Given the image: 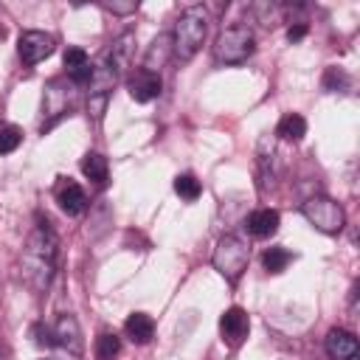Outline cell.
<instances>
[{
    "label": "cell",
    "instance_id": "1",
    "mask_svg": "<svg viewBox=\"0 0 360 360\" xmlns=\"http://www.w3.org/2000/svg\"><path fill=\"white\" fill-rule=\"evenodd\" d=\"M56 256H59V239H56L51 222L37 217V225L28 233L20 262H17L20 281L34 292H45L56 273Z\"/></svg>",
    "mask_w": 360,
    "mask_h": 360
},
{
    "label": "cell",
    "instance_id": "2",
    "mask_svg": "<svg viewBox=\"0 0 360 360\" xmlns=\"http://www.w3.org/2000/svg\"><path fill=\"white\" fill-rule=\"evenodd\" d=\"M208 31V17L202 6H188L180 11L177 22H174V34H172V56L180 62L194 59V53L202 48Z\"/></svg>",
    "mask_w": 360,
    "mask_h": 360
},
{
    "label": "cell",
    "instance_id": "3",
    "mask_svg": "<svg viewBox=\"0 0 360 360\" xmlns=\"http://www.w3.org/2000/svg\"><path fill=\"white\" fill-rule=\"evenodd\" d=\"M256 51V37L248 25H228L214 39V59L219 65H239Z\"/></svg>",
    "mask_w": 360,
    "mask_h": 360
},
{
    "label": "cell",
    "instance_id": "4",
    "mask_svg": "<svg viewBox=\"0 0 360 360\" xmlns=\"http://www.w3.org/2000/svg\"><path fill=\"white\" fill-rule=\"evenodd\" d=\"M214 267L219 276H225L231 284L248 270V262H250V248L239 239V236H222L214 248V256H211Z\"/></svg>",
    "mask_w": 360,
    "mask_h": 360
},
{
    "label": "cell",
    "instance_id": "5",
    "mask_svg": "<svg viewBox=\"0 0 360 360\" xmlns=\"http://www.w3.org/2000/svg\"><path fill=\"white\" fill-rule=\"evenodd\" d=\"M301 214H304V219H307L312 228H318V231H323V233H340L343 225H346L343 208H340L335 200L323 197V194H315V197H309L307 202H301Z\"/></svg>",
    "mask_w": 360,
    "mask_h": 360
},
{
    "label": "cell",
    "instance_id": "6",
    "mask_svg": "<svg viewBox=\"0 0 360 360\" xmlns=\"http://www.w3.org/2000/svg\"><path fill=\"white\" fill-rule=\"evenodd\" d=\"M70 107V90L65 87L62 79L48 82L45 96H42V129H51Z\"/></svg>",
    "mask_w": 360,
    "mask_h": 360
},
{
    "label": "cell",
    "instance_id": "7",
    "mask_svg": "<svg viewBox=\"0 0 360 360\" xmlns=\"http://www.w3.org/2000/svg\"><path fill=\"white\" fill-rule=\"evenodd\" d=\"M53 45H56V39L45 31H25V34H20V42H17L20 62L22 65H37V62H42L45 56L53 53Z\"/></svg>",
    "mask_w": 360,
    "mask_h": 360
},
{
    "label": "cell",
    "instance_id": "8",
    "mask_svg": "<svg viewBox=\"0 0 360 360\" xmlns=\"http://www.w3.org/2000/svg\"><path fill=\"white\" fill-rule=\"evenodd\" d=\"M160 87H163L160 73H152V70H146V68H138V70H132V73L127 76V90H129V96H132L138 104H146V101L158 98V96H160Z\"/></svg>",
    "mask_w": 360,
    "mask_h": 360
},
{
    "label": "cell",
    "instance_id": "9",
    "mask_svg": "<svg viewBox=\"0 0 360 360\" xmlns=\"http://www.w3.org/2000/svg\"><path fill=\"white\" fill-rule=\"evenodd\" d=\"M53 194H56L59 208H62L68 217H79V214L87 208V197H84L82 186H79V183H73L70 177H59V183H56Z\"/></svg>",
    "mask_w": 360,
    "mask_h": 360
},
{
    "label": "cell",
    "instance_id": "10",
    "mask_svg": "<svg viewBox=\"0 0 360 360\" xmlns=\"http://www.w3.org/2000/svg\"><path fill=\"white\" fill-rule=\"evenodd\" d=\"M323 346H326V354L332 360H360V343L346 329H329Z\"/></svg>",
    "mask_w": 360,
    "mask_h": 360
},
{
    "label": "cell",
    "instance_id": "11",
    "mask_svg": "<svg viewBox=\"0 0 360 360\" xmlns=\"http://www.w3.org/2000/svg\"><path fill=\"white\" fill-rule=\"evenodd\" d=\"M53 340L56 346L68 349L70 354H82L84 343H82V329H79V321L73 315H62L56 321V329H53Z\"/></svg>",
    "mask_w": 360,
    "mask_h": 360
},
{
    "label": "cell",
    "instance_id": "12",
    "mask_svg": "<svg viewBox=\"0 0 360 360\" xmlns=\"http://www.w3.org/2000/svg\"><path fill=\"white\" fill-rule=\"evenodd\" d=\"M278 222H281V217H278L276 208H259V211L248 214L245 228H248L250 236H256V239H267V236H273V233L278 231Z\"/></svg>",
    "mask_w": 360,
    "mask_h": 360
},
{
    "label": "cell",
    "instance_id": "13",
    "mask_svg": "<svg viewBox=\"0 0 360 360\" xmlns=\"http://www.w3.org/2000/svg\"><path fill=\"white\" fill-rule=\"evenodd\" d=\"M248 312L242 309V307H231V309H225L222 312V318H219V332H222V338L228 340V343H239L245 335H248Z\"/></svg>",
    "mask_w": 360,
    "mask_h": 360
},
{
    "label": "cell",
    "instance_id": "14",
    "mask_svg": "<svg viewBox=\"0 0 360 360\" xmlns=\"http://www.w3.org/2000/svg\"><path fill=\"white\" fill-rule=\"evenodd\" d=\"M124 332H127V338L132 340V343H149L152 340V335H155V321L146 315V312H132L129 318H127V323H124Z\"/></svg>",
    "mask_w": 360,
    "mask_h": 360
},
{
    "label": "cell",
    "instance_id": "15",
    "mask_svg": "<svg viewBox=\"0 0 360 360\" xmlns=\"http://www.w3.org/2000/svg\"><path fill=\"white\" fill-rule=\"evenodd\" d=\"M172 56V34H160L155 42H152V48L146 51V59H143V68L146 70H152V73H158L163 65H166V59Z\"/></svg>",
    "mask_w": 360,
    "mask_h": 360
},
{
    "label": "cell",
    "instance_id": "16",
    "mask_svg": "<svg viewBox=\"0 0 360 360\" xmlns=\"http://www.w3.org/2000/svg\"><path fill=\"white\" fill-rule=\"evenodd\" d=\"M276 135H278L281 141L298 143V141L307 135V121H304V115H298V112H287V115L278 121V127H276Z\"/></svg>",
    "mask_w": 360,
    "mask_h": 360
},
{
    "label": "cell",
    "instance_id": "17",
    "mask_svg": "<svg viewBox=\"0 0 360 360\" xmlns=\"http://www.w3.org/2000/svg\"><path fill=\"white\" fill-rule=\"evenodd\" d=\"M82 172L84 177H90L93 183H104L107 180V158L98 152H87L82 158Z\"/></svg>",
    "mask_w": 360,
    "mask_h": 360
},
{
    "label": "cell",
    "instance_id": "18",
    "mask_svg": "<svg viewBox=\"0 0 360 360\" xmlns=\"http://www.w3.org/2000/svg\"><path fill=\"white\" fill-rule=\"evenodd\" d=\"M290 262H292V253L287 248H267L262 253V264H264L267 273H281Z\"/></svg>",
    "mask_w": 360,
    "mask_h": 360
},
{
    "label": "cell",
    "instance_id": "19",
    "mask_svg": "<svg viewBox=\"0 0 360 360\" xmlns=\"http://www.w3.org/2000/svg\"><path fill=\"white\" fill-rule=\"evenodd\" d=\"M174 191L183 197V200H188V202H194L200 194H202V186H200V180L194 177V174H188V172H183V174H177L174 177Z\"/></svg>",
    "mask_w": 360,
    "mask_h": 360
},
{
    "label": "cell",
    "instance_id": "20",
    "mask_svg": "<svg viewBox=\"0 0 360 360\" xmlns=\"http://www.w3.org/2000/svg\"><path fill=\"white\" fill-rule=\"evenodd\" d=\"M121 352V338L115 332H101L96 338V357L98 360H112Z\"/></svg>",
    "mask_w": 360,
    "mask_h": 360
},
{
    "label": "cell",
    "instance_id": "21",
    "mask_svg": "<svg viewBox=\"0 0 360 360\" xmlns=\"http://www.w3.org/2000/svg\"><path fill=\"white\" fill-rule=\"evenodd\" d=\"M22 143V129L14 124H0V155L14 152Z\"/></svg>",
    "mask_w": 360,
    "mask_h": 360
},
{
    "label": "cell",
    "instance_id": "22",
    "mask_svg": "<svg viewBox=\"0 0 360 360\" xmlns=\"http://www.w3.org/2000/svg\"><path fill=\"white\" fill-rule=\"evenodd\" d=\"M323 90L329 93H338V90H349V76L340 70V68H326L323 70V79H321Z\"/></svg>",
    "mask_w": 360,
    "mask_h": 360
},
{
    "label": "cell",
    "instance_id": "23",
    "mask_svg": "<svg viewBox=\"0 0 360 360\" xmlns=\"http://www.w3.org/2000/svg\"><path fill=\"white\" fill-rule=\"evenodd\" d=\"M84 65H90V56H87V51L84 48H68L65 51V68L68 70H76V68H84Z\"/></svg>",
    "mask_w": 360,
    "mask_h": 360
},
{
    "label": "cell",
    "instance_id": "24",
    "mask_svg": "<svg viewBox=\"0 0 360 360\" xmlns=\"http://www.w3.org/2000/svg\"><path fill=\"white\" fill-rule=\"evenodd\" d=\"M31 335H34V343L37 346H53L56 340H53V332L48 329V326H42V323H37L34 329H31Z\"/></svg>",
    "mask_w": 360,
    "mask_h": 360
},
{
    "label": "cell",
    "instance_id": "25",
    "mask_svg": "<svg viewBox=\"0 0 360 360\" xmlns=\"http://www.w3.org/2000/svg\"><path fill=\"white\" fill-rule=\"evenodd\" d=\"M304 37H307V22H295V25L287 28V39H290V42H298V39H304Z\"/></svg>",
    "mask_w": 360,
    "mask_h": 360
},
{
    "label": "cell",
    "instance_id": "26",
    "mask_svg": "<svg viewBox=\"0 0 360 360\" xmlns=\"http://www.w3.org/2000/svg\"><path fill=\"white\" fill-rule=\"evenodd\" d=\"M135 8H138V3H110L107 6V11H115V14H129Z\"/></svg>",
    "mask_w": 360,
    "mask_h": 360
},
{
    "label": "cell",
    "instance_id": "27",
    "mask_svg": "<svg viewBox=\"0 0 360 360\" xmlns=\"http://www.w3.org/2000/svg\"><path fill=\"white\" fill-rule=\"evenodd\" d=\"M3 37H6V28H3V25H0V39H3Z\"/></svg>",
    "mask_w": 360,
    "mask_h": 360
}]
</instances>
